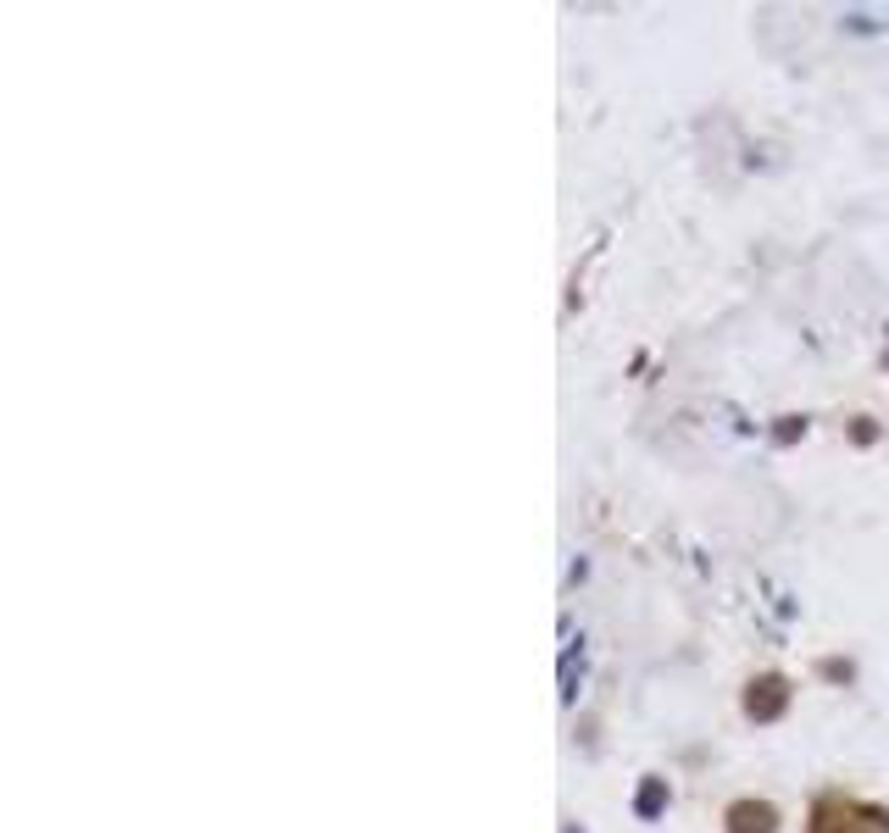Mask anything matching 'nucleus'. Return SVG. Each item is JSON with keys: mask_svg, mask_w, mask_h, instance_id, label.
Masks as SVG:
<instances>
[{"mask_svg": "<svg viewBox=\"0 0 889 833\" xmlns=\"http://www.w3.org/2000/svg\"><path fill=\"white\" fill-rule=\"evenodd\" d=\"M784 706H789V689H784V678H756V683H750V695H745V711H750L756 722H773V717H784Z\"/></svg>", "mask_w": 889, "mask_h": 833, "instance_id": "1", "label": "nucleus"}, {"mask_svg": "<svg viewBox=\"0 0 889 833\" xmlns=\"http://www.w3.org/2000/svg\"><path fill=\"white\" fill-rule=\"evenodd\" d=\"M773 827H778V811H773V805H756V800L728 805V833H773Z\"/></svg>", "mask_w": 889, "mask_h": 833, "instance_id": "2", "label": "nucleus"}, {"mask_svg": "<svg viewBox=\"0 0 889 833\" xmlns=\"http://www.w3.org/2000/svg\"><path fill=\"white\" fill-rule=\"evenodd\" d=\"M662 805H667V778H645V783H640V794H634V811L651 822Z\"/></svg>", "mask_w": 889, "mask_h": 833, "instance_id": "3", "label": "nucleus"}, {"mask_svg": "<svg viewBox=\"0 0 889 833\" xmlns=\"http://www.w3.org/2000/svg\"><path fill=\"white\" fill-rule=\"evenodd\" d=\"M806 434V423H800V416H784V423H778V440L789 445V440H800Z\"/></svg>", "mask_w": 889, "mask_h": 833, "instance_id": "4", "label": "nucleus"}]
</instances>
